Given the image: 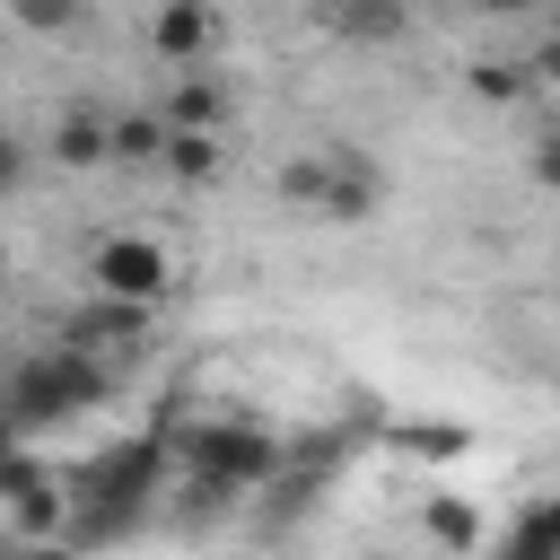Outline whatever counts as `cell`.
I'll return each mask as SVG.
<instances>
[{
  "mask_svg": "<svg viewBox=\"0 0 560 560\" xmlns=\"http://www.w3.org/2000/svg\"><path fill=\"white\" fill-rule=\"evenodd\" d=\"M184 455H192V481H184L192 508H236L245 490L280 481V438L254 429V420H201L184 438Z\"/></svg>",
  "mask_w": 560,
  "mask_h": 560,
  "instance_id": "obj_2",
  "label": "cell"
},
{
  "mask_svg": "<svg viewBox=\"0 0 560 560\" xmlns=\"http://www.w3.org/2000/svg\"><path fill=\"white\" fill-rule=\"evenodd\" d=\"M149 52L166 70H192L219 52V0H158L149 9Z\"/></svg>",
  "mask_w": 560,
  "mask_h": 560,
  "instance_id": "obj_6",
  "label": "cell"
},
{
  "mask_svg": "<svg viewBox=\"0 0 560 560\" xmlns=\"http://www.w3.org/2000/svg\"><path fill=\"white\" fill-rule=\"evenodd\" d=\"M0 9H9V18L26 26V35H79L96 0H0Z\"/></svg>",
  "mask_w": 560,
  "mask_h": 560,
  "instance_id": "obj_16",
  "label": "cell"
},
{
  "mask_svg": "<svg viewBox=\"0 0 560 560\" xmlns=\"http://www.w3.org/2000/svg\"><path fill=\"white\" fill-rule=\"evenodd\" d=\"M0 289H9V245H0Z\"/></svg>",
  "mask_w": 560,
  "mask_h": 560,
  "instance_id": "obj_23",
  "label": "cell"
},
{
  "mask_svg": "<svg viewBox=\"0 0 560 560\" xmlns=\"http://www.w3.org/2000/svg\"><path fill=\"white\" fill-rule=\"evenodd\" d=\"M158 166H166L175 184H219L228 149H219V131H175V122H166V149H158Z\"/></svg>",
  "mask_w": 560,
  "mask_h": 560,
  "instance_id": "obj_14",
  "label": "cell"
},
{
  "mask_svg": "<svg viewBox=\"0 0 560 560\" xmlns=\"http://www.w3.org/2000/svg\"><path fill=\"white\" fill-rule=\"evenodd\" d=\"M61 341H70V350H88V359H105V350H140V341H149V306L88 298V306H70V315H61Z\"/></svg>",
  "mask_w": 560,
  "mask_h": 560,
  "instance_id": "obj_7",
  "label": "cell"
},
{
  "mask_svg": "<svg viewBox=\"0 0 560 560\" xmlns=\"http://www.w3.org/2000/svg\"><path fill=\"white\" fill-rule=\"evenodd\" d=\"M158 149H166L158 105H140V114H105V158H114V166H158Z\"/></svg>",
  "mask_w": 560,
  "mask_h": 560,
  "instance_id": "obj_13",
  "label": "cell"
},
{
  "mask_svg": "<svg viewBox=\"0 0 560 560\" xmlns=\"http://www.w3.org/2000/svg\"><path fill=\"white\" fill-rule=\"evenodd\" d=\"M228 114H236V88H228L210 61L175 70V88H166V105H158V122H175V131H228Z\"/></svg>",
  "mask_w": 560,
  "mask_h": 560,
  "instance_id": "obj_8",
  "label": "cell"
},
{
  "mask_svg": "<svg viewBox=\"0 0 560 560\" xmlns=\"http://www.w3.org/2000/svg\"><path fill=\"white\" fill-rule=\"evenodd\" d=\"M420 534L438 542V551H481V516H472V499H455V490H429L420 499Z\"/></svg>",
  "mask_w": 560,
  "mask_h": 560,
  "instance_id": "obj_11",
  "label": "cell"
},
{
  "mask_svg": "<svg viewBox=\"0 0 560 560\" xmlns=\"http://www.w3.org/2000/svg\"><path fill=\"white\" fill-rule=\"evenodd\" d=\"M271 192H280L289 210H315V192H324V149H298V158H280Z\"/></svg>",
  "mask_w": 560,
  "mask_h": 560,
  "instance_id": "obj_18",
  "label": "cell"
},
{
  "mask_svg": "<svg viewBox=\"0 0 560 560\" xmlns=\"http://www.w3.org/2000/svg\"><path fill=\"white\" fill-rule=\"evenodd\" d=\"M9 560H88V551H70V542H26V551H9Z\"/></svg>",
  "mask_w": 560,
  "mask_h": 560,
  "instance_id": "obj_19",
  "label": "cell"
},
{
  "mask_svg": "<svg viewBox=\"0 0 560 560\" xmlns=\"http://www.w3.org/2000/svg\"><path fill=\"white\" fill-rule=\"evenodd\" d=\"M52 158H61L70 175H88V166H114V158H105V114H96V105H70V114L52 122Z\"/></svg>",
  "mask_w": 560,
  "mask_h": 560,
  "instance_id": "obj_12",
  "label": "cell"
},
{
  "mask_svg": "<svg viewBox=\"0 0 560 560\" xmlns=\"http://www.w3.org/2000/svg\"><path fill=\"white\" fill-rule=\"evenodd\" d=\"M315 26L341 44H394L411 26V0H315Z\"/></svg>",
  "mask_w": 560,
  "mask_h": 560,
  "instance_id": "obj_9",
  "label": "cell"
},
{
  "mask_svg": "<svg viewBox=\"0 0 560 560\" xmlns=\"http://www.w3.org/2000/svg\"><path fill=\"white\" fill-rule=\"evenodd\" d=\"M385 210V166L368 158V149H324V192H315V219H332V228H359V219H376Z\"/></svg>",
  "mask_w": 560,
  "mask_h": 560,
  "instance_id": "obj_5",
  "label": "cell"
},
{
  "mask_svg": "<svg viewBox=\"0 0 560 560\" xmlns=\"http://www.w3.org/2000/svg\"><path fill=\"white\" fill-rule=\"evenodd\" d=\"M385 438H394L411 464H455V455H472V429H464V420H394Z\"/></svg>",
  "mask_w": 560,
  "mask_h": 560,
  "instance_id": "obj_15",
  "label": "cell"
},
{
  "mask_svg": "<svg viewBox=\"0 0 560 560\" xmlns=\"http://www.w3.org/2000/svg\"><path fill=\"white\" fill-rule=\"evenodd\" d=\"M490 560H560V499H525Z\"/></svg>",
  "mask_w": 560,
  "mask_h": 560,
  "instance_id": "obj_10",
  "label": "cell"
},
{
  "mask_svg": "<svg viewBox=\"0 0 560 560\" xmlns=\"http://www.w3.org/2000/svg\"><path fill=\"white\" fill-rule=\"evenodd\" d=\"M9 175H18V131L0 122V184H9Z\"/></svg>",
  "mask_w": 560,
  "mask_h": 560,
  "instance_id": "obj_20",
  "label": "cell"
},
{
  "mask_svg": "<svg viewBox=\"0 0 560 560\" xmlns=\"http://www.w3.org/2000/svg\"><path fill=\"white\" fill-rule=\"evenodd\" d=\"M9 446H26V429H18L9 411H0V455H9Z\"/></svg>",
  "mask_w": 560,
  "mask_h": 560,
  "instance_id": "obj_21",
  "label": "cell"
},
{
  "mask_svg": "<svg viewBox=\"0 0 560 560\" xmlns=\"http://www.w3.org/2000/svg\"><path fill=\"white\" fill-rule=\"evenodd\" d=\"M464 88H472L481 105H516V96H525L534 79H525V61H490V52H481V61L464 70Z\"/></svg>",
  "mask_w": 560,
  "mask_h": 560,
  "instance_id": "obj_17",
  "label": "cell"
},
{
  "mask_svg": "<svg viewBox=\"0 0 560 560\" xmlns=\"http://www.w3.org/2000/svg\"><path fill=\"white\" fill-rule=\"evenodd\" d=\"M105 394H114L105 359H88V350H70V341H52V350H26V359L0 376V411H9L18 429H61V420L96 411Z\"/></svg>",
  "mask_w": 560,
  "mask_h": 560,
  "instance_id": "obj_1",
  "label": "cell"
},
{
  "mask_svg": "<svg viewBox=\"0 0 560 560\" xmlns=\"http://www.w3.org/2000/svg\"><path fill=\"white\" fill-rule=\"evenodd\" d=\"M0 508H9V525H18L26 542H52L70 499H61V472H52V464H35L26 446H9V455H0Z\"/></svg>",
  "mask_w": 560,
  "mask_h": 560,
  "instance_id": "obj_4",
  "label": "cell"
},
{
  "mask_svg": "<svg viewBox=\"0 0 560 560\" xmlns=\"http://www.w3.org/2000/svg\"><path fill=\"white\" fill-rule=\"evenodd\" d=\"M472 9H534V0H472Z\"/></svg>",
  "mask_w": 560,
  "mask_h": 560,
  "instance_id": "obj_22",
  "label": "cell"
},
{
  "mask_svg": "<svg viewBox=\"0 0 560 560\" xmlns=\"http://www.w3.org/2000/svg\"><path fill=\"white\" fill-rule=\"evenodd\" d=\"M88 298H122V306H166L175 298V254L158 245V236H140V228H114V236H96L88 245Z\"/></svg>",
  "mask_w": 560,
  "mask_h": 560,
  "instance_id": "obj_3",
  "label": "cell"
}]
</instances>
